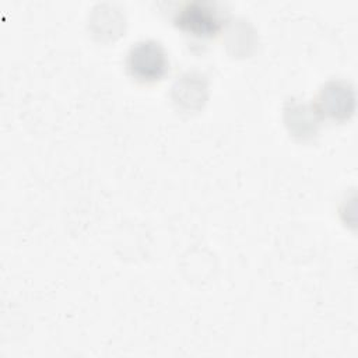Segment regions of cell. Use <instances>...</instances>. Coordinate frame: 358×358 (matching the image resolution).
<instances>
[{"label": "cell", "instance_id": "cell-3", "mask_svg": "<svg viewBox=\"0 0 358 358\" xmlns=\"http://www.w3.org/2000/svg\"><path fill=\"white\" fill-rule=\"evenodd\" d=\"M175 24L196 36H211L220 28V18L211 4L189 1L176 11Z\"/></svg>", "mask_w": 358, "mask_h": 358}, {"label": "cell", "instance_id": "cell-1", "mask_svg": "<svg viewBox=\"0 0 358 358\" xmlns=\"http://www.w3.org/2000/svg\"><path fill=\"white\" fill-rule=\"evenodd\" d=\"M127 70L141 83H152L164 77L168 70V55L164 46L152 39L134 43L127 53Z\"/></svg>", "mask_w": 358, "mask_h": 358}, {"label": "cell", "instance_id": "cell-2", "mask_svg": "<svg viewBox=\"0 0 358 358\" xmlns=\"http://www.w3.org/2000/svg\"><path fill=\"white\" fill-rule=\"evenodd\" d=\"M354 88L345 81H329L319 91L316 110L323 116L336 120H344L354 112Z\"/></svg>", "mask_w": 358, "mask_h": 358}]
</instances>
